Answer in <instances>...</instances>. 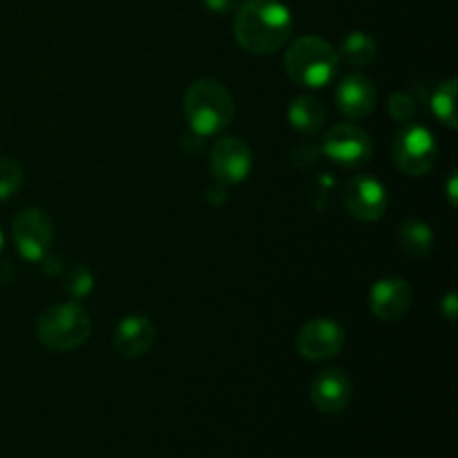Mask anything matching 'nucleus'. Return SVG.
I'll list each match as a JSON object with an SVG mask.
<instances>
[{
    "label": "nucleus",
    "mask_w": 458,
    "mask_h": 458,
    "mask_svg": "<svg viewBox=\"0 0 458 458\" xmlns=\"http://www.w3.org/2000/svg\"><path fill=\"white\" fill-rule=\"evenodd\" d=\"M441 311L447 320H454L456 318V295L450 293L445 300H441Z\"/></svg>",
    "instance_id": "obj_23"
},
{
    "label": "nucleus",
    "mask_w": 458,
    "mask_h": 458,
    "mask_svg": "<svg viewBox=\"0 0 458 458\" xmlns=\"http://www.w3.org/2000/svg\"><path fill=\"white\" fill-rule=\"evenodd\" d=\"M344 347V329L335 320L329 318H313L295 338V349L302 358L313 362L329 360L338 356Z\"/></svg>",
    "instance_id": "obj_8"
},
{
    "label": "nucleus",
    "mask_w": 458,
    "mask_h": 458,
    "mask_svg": "<svg viewBox=\"0 0 458 458\" xmlns=\"http://www.w3.org/2000/svg\"><path fill=\"white\" fill-rule=\"evenodd\" d=\"M155 338V325L146 316H125L114 329V347L125 358L146 356Z\"/></svg>",
    "instance_id": "obj_14"
},
{
    "label": "nucleus",
    "mask_w": 458,
    "mask_h": 458,
    "mask_svg": "<svg viewBox=\"0 0 458 458\" xmlns=\"http://www.w3.org/2000/svg\"><path fill=\"white\" fill-rule=\"evenodd\" d=\"M343 201L352 217L360 219V222H376L387 210L389 197L387 188L383 186L380 179L371 177V174H356L344 186Z\"/></svg>",
    "instance_id": "obj_9"
},
{
    "label": "nucleus",
    "mask_w": 458,
    "mask_h": 458,
    "mask_svg": "<svg viewBox=\"0 0 458 458\" xmlns=\"http://www.w3.org/2000/svg\"><path fill=\"white\" fill-rule=\"evenodd\" d=\"M392 152L401 173L410 174V177H423L437 164L438 143L428 128L407 123L394 137Z\"/></svg>",
    "instance_id": "obj_5"
},
{
    "label": "nucleus",
    "mask_w": 458,
    "mask_h": 458,
    "mask_svg": "<svg viewBox=\"0 0 458 458\" xmlns=\"http://www.w3.org/2000/svg\"><path fill=\"white\" fill-rule=\"evenodd\" d=\"M94 286V277L89 273L88 267H72L70 271L65 273V291L72 295L74 300L85 298V295L92 291Z\"/></svg>",
    "instance_id": "obj_20"
},
{
    "label": "nucleus",
    "mask_w": 458,
    "mask_h": 458,
    "mask_svg": "<svg viewBox=\"0 0 458 458\" xmlns=\"http://www.w3.org/2000/svg\"><path fill=\"white\" fill-rule=\"evenodd\" d=\"M369 307L378 320H403L411 307V286L403 277H383L371 286Z\"/></svg>",
    "instance_id": "obj_11"
},
{
    "label": "nucleus",
    "mask_w": 458,
    "mask_h": 458,
    "mask_svg": "<svg viewBox=\"0 0 458 458\" xmlns=\"http://www.w3.org/2000/svg\"><path fill=\"white\" fill-rule=\"evenodd\" d=\"M286 74L302 88H325L340 67V54L320 36H302L284 56Z\"/></svg>",
    "instance_id": "obj_3"
},
{
    "label": "nucleus",
    "mask_w": 458,
    "mask_h": 458,
    "mask_svg": "<svg viewBox=\"0 0 458 458\" xmlns=\"http://www.w3.org/2000/svg\"><path fill=\"white\" fill-rule=\"evenodd\" d=\"M36 334L43 347L52 352H72L88 343L92 334V320L83 304L61 302L43 311L36 325Z\"/></svg>",
    "instance_id": "obj_4"
},
{
    "label": "nucleus",
    "mask_w": 458,
    "mask_h": 458,
    "mask_svg": "<svg viewBox=\"0 0 458 458\" xmlns=\"http://www.w3.org/2000/svg\"><path fill=\"white\" fill-rule=\"evenodd\" d=\"M293 31V18L280 0H246L237 7L235 38L246 52L267 56L284 47Z\"/></svg>",
    "instance_id": "obj_1"
},
{
    "label": "nucleus",
    "mask_w": 458,
    "mask_h": 458,
    "mask_svg": "<svg viewBox=\"0 0 458 458\" xmlns=\"http://www.w3.org/2000/svg\"><path fill=\"white\" fill-rule=\"evenodd\" d=\"M3 246H4V235H3V231H0V250H3Z\"/></svg>",
    "instance_id": "obj_25"
},
{
    "label": "nucleus",
    "mask_w": 458,
    "mask_h": 458,
    "mask_svg": "<svg viewBox=\"0 0 458 458\" xmlns=\"http://www.w3.org/2000/svg\"><path fill=\"white\" fill-rule=\"evenodd\" d=\"M13 242L27 262H40L49 253L54 240V226L43 208H22L13 219Z\"/></svg>",
    "instance_id": "obj_6"
},
{
    "label": "nucleus",
    "mask_w": 458,
    "mask_h": 458,
    "mask_svg": "<svg viewBox=\"0 0 458 458\" xmlns=\"http://www.w3.org/2000/svg\"><path fill=\"white\" fill-rule=\"evenodd\" d=\"M201 3L213 13H231L233 9L240 7V0H201Z\"/></svg>",
    "instance_id": "obj_22"
},
{
    "label": "nucleus",
    "mask_w": 458,
    "mask_h": 458,
    "mask_svg": "<svg viewBox=\"0 0 458 458\" xmlns=\"http://www.w3.org/2000/svg\"><path fill=\"white\" fill-rule=\"evenodd\" d=\"M387 107H389V114H392V119L396 121V123L407 125L411 123V119L416 116V101L405 92L392 94Z\"/></svg>",
    "instance_id": "obj_21"
},
{
    "label": "nucleus",
    "mask_w": 458,
    "mask_h": 458,
    "mask_svg": "<svg viewBox=\"0 0 458 458\" xmlns=\"http://www.w3.org/2000/svg\"><path fill=\"white\" fill-rule=\"evenodd\" d=\"M378 54V47H376V40L371 38L365 31H352V34L344 38L343 47H340V56L353 67L369 65L371 61Z\"/></svg>",
    "instance_id": "obj_17"
},
{
    "label": "nucleus",
    "mask_w": 458,
    "mask_h": 458,
    "mask_svg": "<svg viewBox=\"0 0 458 458\" xmlns=\"http://www.w3.org/2000/svg\"><path fill=\"white\" fill-rule=\"evenodd\" d=\"M40 262H45V271L49 273V276H56L58 271H63V267H61V259L56 258V255H45L43 259H40Z\"/></svg>",
    "instance_id": "obj_24"
},
{
    "label": "nucleus",
    "mask_w": 458,
    "mask_h": 458,
    "mask_svg": "<svg viewBox=\"0 0 458 458\" xmlns=\"http://www.w3.org/2000/svg\"><path fill=\"white\" fill-rule=\"evenodd\" d=\"M327 119V107L316 97H298L289 106V121L298 132L313 134L322 128Z\"/></svg>",
    "instance_id": "obj_15"
},
{
    "label": "nucleus",
    "mask_w": 458,
    "mask_h": 458,
    "mask_svg": "<svg viewBox=\"0 0 458 458\" xmlns=\"http://www.w3.org/2000/svg\"><path fill=\"white\" fill-rule=\"evenodd\" d=\"M22 186V168L13 159H0V201L12 199Z\"/></svg>",
    "instance_id": "obj_19"
},
{
    "label": "nucleus",
    "mask_w": 458,
    "mask_h": 458,
    "mask_svg": "<svg viewBox=\"0 0 458 458\" xmlns=\"http://www.w3.org/2000/svg\"><path fill=\"white\" fill-rule=\"evenodd\" d=\"M454 101H456V81L450 79V81H445V83L438 85L437 92H434V97H432L434 114H437L438 119H441L450 130H456V125H458Z\"/></svg>",
    "instance_id": "obj_18"
},
{
    "label": "nucleus",
    "mask_w": 458,
    "mask_h": 458,
    "mask_svg": "<svg viewBox=\"0 0 458 458\" xmlns=\"http://www.w3.org/2000/svg\"><path fill=\"white\" fill-rule=\"evenodd\" d=\"M353 394L352 378L340 367L322 369L311 383V403L322 414H338L349 405Z\"/></svg>",
    "instance_id": "obj_12"
},
{
    "label": "nucleus",
    "mask_w": 458,
    "mask_h": 458,
    "mask_svg": "<svg viewBox=\"0 0 458 458\" xmlns=\"http://www.w3.org/2000/svg\"><path fill=\"white\" fill-rule=\"evenodd\" d=\"M398 246L411 258H425L434 249L432 228L419 219H407L398 226Z\"/></svg>",
    "instance_id": "obj_16"
},
{
    "label": "nucleus",
    "mask_w": 458,
    "mask_h": 458,
    "mask_svg": "<svg viewBox=\"0 0 458 458\" xmlns=\"http://www.w3.org/2000/svg\"><path fill=\"white\" fill-rule=\"evenodd\" d=\"M208 165L213 177L222 186H235L250 174L253 152H250L249 143L242 141L240 137H222L210 148Z\"/></svg>",
    "instance_id": "obj_7"
},
{
    "label": "nucleus",
    "mask_w": 458,
    "mask_h": 458,
    "mask_svg": "<svg viewBox=\"0 0 458 458\" xmlns=\"http://www.w3.org/2000/svg\"><path fill=\"white\" fill-rule=\"evenodd\" d=\"M322 150L344 168L362 165L371 157V137L356 123H338L327 132Z\"/></svg>",
    "instance_id": "obj_10"
},
{
    "label": "nucleus",
    "mask_w": 458,
    "mask_h": 458,
    "mask_svg": "<svg viewBox=\"0 0 458 458\" xmlns=\"http://www.w3.org/2000/svg\"><path fill=\"white\" fill-rule=\"evenodd\" d=\"M338 110L349 119H365L376 107V88L362 74H349L335 89Z\"/></svg>",
    "instance_id": "obj_13"
},
{
    "label": "nucleus",
    "mask_w": 458,
    "mask_h": 458,
    "mask_svg": "<svg viewBox=\"0 0 458 458\" xmlns=\"http://www.w3.org/2000/svg\"><path fill=\"white\" fill-rule=\"evenodd\" d=\"M183 112L191 130L199 137H213L226 130L235 116V101L217 79H199L186 89Z\"/></svg>",
    "instance_id": "obj_2"
}]
</instances>
